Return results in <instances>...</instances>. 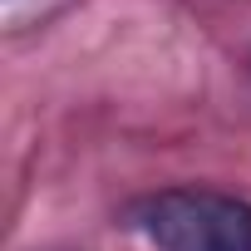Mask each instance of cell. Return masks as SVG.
I'll list each match as a JSON object with an SVG mask.
<instances>
[{"label": "cell", "mask_w": 251, "mask_h": 251, "mask_svg": "<svg viewBox=\"0 0 251 251\" xmlns=\"http://www.w3.org/2000/svg\"><path fill=\"white\" fill-rule=\"evenodd\" d=\"M133 231L153 251H251V207L222 192H158L133 207Z\"/></svg>", "instance_id": "6da1fadb"}]
</instances>
